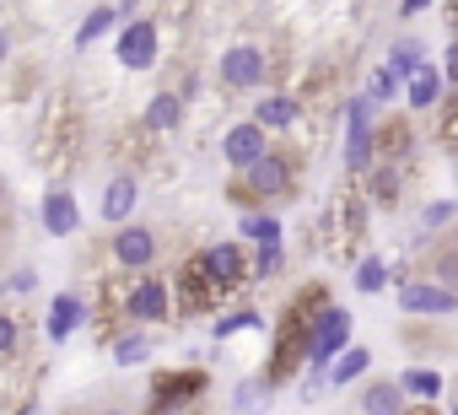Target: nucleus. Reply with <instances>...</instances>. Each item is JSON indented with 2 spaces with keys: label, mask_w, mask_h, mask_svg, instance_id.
<instances>
[{
  "label": "nucleus",
  "mask_w": 458,
  "mask_h": 415,
  "mask_svg": "<svg viewBox=\"0 0 458 415\" xmlns=\"http://www.w3.org/2000/svg\"><path fill=\"white\" fill-rule=\"evenodd\" d=\"M324 308H335L324 286H308V292H297V297H292V308H286V318H281V340H276L270 372H265V383H270V388H281V383L297 372V361H308V335H313V324H318V313H324Z\"/></svg>",
  "instance_id": "1"
},
{
  "label": "nucleus",
  "mask_w": 458,
  "mask_h": 415,
  "mask_svg": "<svg viewBox=\"0 0 458 415\" xmlns=\"http://www.w3.org/2000/svg\"><path fill=\"white\" fill-rule=\"evenodd\" d=\"M292 189H297V162L281 157V151H270V157H259L249 173L233 178V205H238V199H243V205H270V199H286Z\"/></svg>",
  "instance_id": "2"
},
{
  "label": "nucleus",
  "mask_w": 458,
  "mask_h": 415,
  "mask_svg": "<svg viewBox=\"0 0 458 415\" xmlns=\"http://www.w3.org/2000/svg\"><path fill=\"white\" fill-rule=\"evenodd\" d=\"M199 394H205V372H199V367L157 372V377H151L146 415H183V410H194V399H199Z\"/></svg>",
  "instance_id": "3"
},
{
  "label": "nucleus",
  "mask_w": 458,
  "mask_h": 415,
  "mask_svg": "<svg viewBox=\"0 0 458 415\" xmlns=\"http://www.w3.org/2000/svg\"><path fill=\"white\" fill-rule=\"evenodd\" d=\"M221 297H226V292H221V286L210 281L205 259H199V254H189V259L178 265V275H173V308L194 318V313H210V308H216Z\"/></svg>",
  "instance_id": "4"
},
{
  "label": "nucleus",
  "mask_w": 458,
  "mask_h": 415,
  "mask_svg": "<svg viewBox=\"0 0 458 415\" xmlns=\"http://www.w3.org/2000/svg\"><path fill=\"white\" fill-rule=\"evenodd\" d=\"M345 340H351V313L345 308H324L318 324H313V335H308V367L324 377V367H335L340 351H351Z\"/></svg>",
  "instance_id": "5"
},
{
  "label": "nucleus",
  "mask_w": 458,
  "mask_h": 415,
  "mask_svg": "<svg viewBox=\"0 0 458 415\" xmlns=\"http://www.w3.org/2000/svg\"><path fill=\"white\" fill-rule=\"evenodd\" d=\"M167 313H173V281L146 275L124 292V318L130 324H167Z\"/></svg>",
  "instance_id": "6"
},
{
  "label": "nucleus",
  "mask_w": 458,
  "mask_h": 415,
  "mask_svg": "<svg viewBox=\"0 0 458 415\" xmlns=\"http://www.w3.org/2000/svg\"><path fill=\"white\" fill-rule=\"evenodd\" d=\"M199 259H205V270H210V281H216L221 292H238V286H249V275H254L243 243H210V249H199Z\"/></svg>",
  "instance_id": "7"
},
{
  "label": "nucleus",
  "mask_w": 458,
  "mask_h": 415,
  "mask_svg": "<svg viewBox=\"0 0 458 415\" xmlns=\"http://www.w3.org/2000/svg\"><path fill=\"white\" fill-rule=\"evenodd\" d=\"M221 157L233 162V173H249L259 157H270V140H265V124H254V119H243V124H233L226 130V140H221Z\"/></svg>",
  "instance_id": "8"
},
{
  "label": "nucleus",
  "mask_w": 458,
  "mask_h": 415,
  "mask_svg": "<svg viewBox=\"0 0 458 415\" xmlns=\"http://www.w3.org/2000/svg\"><path fill=\"white\" fill-rule=\"evenodd\" d=\"M265 76H270V60H265V49H254V44H238V49L221 55V81H226V87L249 92V87H259Z\"/></svg>",
  "instance_id": "9"
},
{
  "label": "nucleus",
  "mask_w": 458,
  "mask_h": 415,
  "mask_svg": "<svg viewBox=\"0 0 458 415\" xmlns=\"http://www.w3.org/2000/svg\"><path fill=\"white\" fill-rule=\"evenodd\" d=\"M367 162H372V103L356 97L351 114H345V167L367 173Z\"/></svg>",
  "instance_id": "10"
},
{
  "label": "nucleus",
  "mask_w": 458,
  "mask_h": 415,
  "mask_svg": "<svg viewBox=\"0 0 458 415\" xmlns=\"http://www.w3.org/2000/svg\"><path fill=\"white\" fill-rule=\"evenodd\" d=\"M157 254H162V238H157L151 227H119V233H114V265H124V270H151Z\"/></svg>",
  "instance_id": "11"
},
{
  "label": "nucleus",
  "mask_w": 458,
  "mask_h": 415,
  "mask_svg": "<svg viewBox=\"0 0 458 415\" xmlns=\"http://www.w3.org/2000/svg\"><path fill=\"white\" fill-rule=\"evenodd\" d=\"M399 308H404V313L442 318V313L458 308V292H453V286H437V281H404V286H399Z\"/></svg>",
  "instance_id": "12"
},
{
  "label": "nucleus",
  "mask_w": 458,
  "mask_h": 415,
  "mask_svg": "<svg viewBox=\"0 0 458 415\" xmlns=\"http://www.w3.org/2000/svg\"><path fill=\"white\" fill-rule=\"evenodd\" d=\"M151 60H157V22H151V17H140V22H130V28L119 33V65L146 71Z\"/></svg>",
  "instance_id": "13"
},
{
  "label": "nucleus",
  "mask_w": 458,
  "mask_h": 415,
  "mask_svg": "<svg viewBox=\"0 0 458 415\" xmlns=\"http://www.w3.org/2000/svg\"><path fill=\"white\" fill-rule=\"evenodd\" d=\"M356 410H361V415H410L404 388H399V383H388V377L361 383V404H356Z\"/></svg>",
  "instance_id": "14"
},
{
  "label": "nucleus",
  "mask_w": 458,
  "mask_h": 415,
  "mask_svg": "<svg viewBox=\"0 0 458 415\" xmlns=\"http://www.w3.org/2000/svg\"><path fill=\"white\" fill-rule=\"evenodd\" d=\"M76 194L71 189H49L44 194V227H49V238H71L76 233Z\"/></svg>",
  "instance_id": "15"
},
{
  "label": "nucleus",
  "mask_w": 458,
  "mask_h": 415,
  "mask_svg": "<svg viewBox=\"0 0 458 415\" xmlns=\"http://www.w3.org/2000/svg\"><path fill=\"white\" fill-rule=\"evenodd\" d=\"M81 324H87V302H81L76 292H60V297L49 302V340H71Z\"/></svg>",
  "instance_id": "16"
},
{
  "label": "nucleus",
  "mask_w": 458,
  "mask_h": 415,
  "mask_svg": "<svg viewBox=\"0 0 458 415\" xmlns=\"http://www.w3.org/2000/svg\"><path fill=\"white\" fill-rule=\"evenodd\" d=\"M254 124H265V130H292V124H297V97H286V92L259 97V103H254Z\"/></svg>",
  "instance_id": "17"
},
{
  "label": "nucleus",
  "mask_w": 458,
  "mask_h": 415,
  "mask_svg": "<svg viewBox=\"0 0 458 415\" xmlns=\"http://www.w3.org/2000/svg\"><path fill=\"white\" fill-rule=\"evenodd\" d=\"M135 199H140L135 178H108V189H103V222H124L135 211Z\"/></svg>",
  "instance_id": "18"
},
{
  "label": "nucleus",
  "mask_w": 458,
  "mask_h": 415,
  "mask_svg": "<svg viewBox=\"0 0 458 415\" xmlns=\"http://www.w3.org/2000/svg\"><path fill=\"white\" fill-rule=\"evenodd\" d=\"M442 71H431V65H420L415 76H410V108H431L437 97H442Z\"/></svg>",
  "instance_id": "19"
},
{
  "label": "nucleus",
  "mask_w": 458,
  "mask_h": 415,
  "mask_svg": "<svg viewBox=\"0 0 458 415\" xmlns=\"http://www.w3.org/2000/svg\"><path fill=\"white\" fill-rule=\"evenodd\" d=\"M178 119H183V97L178 92H157L151 108H146V124L151 130H178Z\"/></svg>",
  "instance_id": "20"
},
{
  "label": "nucleus",
  "mask_w": 458,
  "mask_h": 415,
  "mask_svg": "<svg viewBox=\"0 0 458 415\" xmlns=\"http://www.w3.org/2000/svg\"><path fill=\"white\" fill-rule=\"evenodd\" d=\"M367 367H372V356H367L361 345H351V351H340V361L329 367V383H361Z\"/></svg>",
  "instance_id": "21"
},
{
  "label": "nucleus",
  "mask_w": 458,
  "mask_h": 415,
  "mask_svg": "<svg viewBox=\"0 0 458 415\" xmlns=\"http://www.w3.org/2000/svg\"><path fill=\"white\" fill-rule=\"evenodd\" d=\"M265 394H270L265 377H243L238 394H233V410H238V415H265Z\"/></svg>",
  "instance_id": "22"
},
{
  "label": "nucleus",
  "mask_w": 458,
  "mask_h": 415,
  "mask_svg": "<svg viewBox=\"0 0 458 415\" xmlns=\"http://www.w3.org/2000/svg\"><path fill=\"white\" fill-rule=\"evenodd\" d=\"M420 60H426V49H420V44H415V38H399V44H394V55H388V71H394V76H404V81H410V76H415V71H420Z\"/></svg>",
  "instance_id": "23"
},
{
  "label": "nucleus",
  "mask_w": 458,
  "mask_h": 415,
  "mask_svg": "<svg viewBox=\"0 0 458 415\" xmlns=\"http://www.w3.org/2000/svg\"><path fill=\"white\" fill-rule=\"evenodd\" d=\"M399 388L415 394V399H437V394H442V377H437L431 367H410V372L399 377Z\"/></svg>",
  "instance_id": "24"
},
{
  "label": "nucleus",
  "mask_w": 458,
  "mask_h": 415,
  "mask_svg": "<svg viewBox=\"0 0 458 415\" xmlns=\"http://www.w3.org/2000/svg\"><path fill=\"white\" fill-rule=\"evenodd\" d=\"M146 356H151V340H146V335H124V340L114 345V361H119V367H135V361H146Z\"/></svg>",
  "instance_id": "25"
},
{
  "label": "nucleus",
  "mask_w": 458,
  "mask_h": 415,
  "mask_svg": "<svg viewBox=\"0 0 458 415\" xmlns=\"http://www.w3.org/2000/svg\"><path fill=\"white\" fill-rule=\"evenodd\" d=\"M281 265H286V249H281V243H259V259H254V281H270Z\"/></svg>",
  "instance_id": "26"
},
{
  "label": "nucleus",
  "mask_w": 458,
  "mask_h": 415,
  "mask_svg": "<svg viewBox=\"0 0 458 415\" xmlns=\"http://www.w3.org/2000/svg\"><path fill=\"white\" fill-rule=\"evenodd\" d=\"M108 22H114V6H98V12H92V17L81 22V33H76V44L87 49L92 38H103V33H108Z\"/></svg>",
  "instance_id": "27"
},
{
  "label": "nucleus",
  "mask_w": 458,
  "mask_h": 415,
  "mask_svg": "<svg viewBox=\"0 0 458 415\" xmlns=\"http://www.w3.org/2000/svg\"><path fill=\"white\" fill-rule=\"evenodd\" d=\"M243 238H254V243H281V222H276V216H249V222H243Z\"/></svg>",
  "instance_id": "28"
},
{
  "label": "nucleus",
  "mask_w": 458,
  "mask_h": 415,
  "mask_svg": "<svg viewBox=\"0 0 458 415\" xmlns=\"http://www.w3.org/2000/svg\"><path fill=\"white\" fill-rule=\"evenodd\" d=\"M254 324H259V313H254V308H238V313H226V318L216 324V335L226 340V335H238V329H254Z\"/></svg>",
  "instance_id": "29"
},
{
  "label": "nucleus",
  "mask_w": 458,
  "mask_h": 415,
  "mask_svg": "<svg viewBox=\"0 0 458 415\" xmlns=\"http://www.w3.org/2000/svg\"><path fill=\"white\" fill-rule=\"evenodd\" d=\"M372 189H377V205H394V199H399V173H394V167H377Z\"/></svg>",
  "instance_id": "30"
},
{
  "label": "nucleus",
  "mask_w": 458,
  "mask_h": 415,
  "mask_svg": "<svg viewBox=\"0 0 458 415\" xmlns=\"http://www.w3.org/2000/svg\"><path fill=\"white\" fill-rule=\"evenodd\" d=\"M17 345H22V324L12 313H0V356H12Z\"/></svg>",
  "instance_id": "31"
},
{
  "label": "nucleus",
  "mask_w": 458,
  "mask_h": 415,
  "mask_svg": "<svg viewBox=\"0 0 458 415\" xmlns=\"http://www.w3.org/2000/svg\"><path fill=\"white\" fill-rule=\"evenodd\" d=\"M356 286H361V292H383V259H361Z\"/></svg>",
  "instance_id": "32"
},
{
  "label": "nucleus",
  "mask_w": 458,
  "mask_h": 415,
  "mask_svg": "<svg viewBox=\"0 0 458 415\" xmlns=\"http://www.w3.org/2000/svg\"><path fill=\"white\" fill-rule=\"evenodd\" d=\"M388 97H394V71H377L367 81V103H388Z\"/></svg>",
  "instance_id": "33"
},
{
  "label": "nucleus",
  "mask_w": 458,
  "mask_h": 415,
  "mask_svg": "<svg viewBox=\"0 0 458 415\" xmlns=\"http://www.w3.org/2000/svg\"><path fill=\"white\" fill-rule=\"evenodd\" d=\"M442 81L458 92V38H453V44H447V55H442Z\"/></svg>",
  "instance_id": "34"
},
{
  "label": "nucleus",
  "mask_w": 458,
  "mask_h": 415,
  "mask_svg": "<svg viewBox=\"0 0 458 415\" xmlns=\"http://www.w3.org/2000/svg\"><path fill=\"white\" fill-rule=\"evenodd\" d=\"M447 222H453V205H447V199L426 205V233H431V227H447Z\"/></svg>",
  "instance_id": "35"
},
{
  "label": "nucleus",
  "mask_w": 458,
  "mask_h": 415,
  "mask_svg": "<svg viewBox=\"0 0 458 415\" xmlns=\"http://www.w3.org/2000/svg\"><path fill=\"white\" fill-rule=\"evenodd\" d=\"M33 281H38V275H33V270L22 265V270H17V275L6 281V292H17V297H28V292H33Z\"/></svg>",
  "instance_id": "36"
},
{
  "label": "nucleus",
  "mask_w": 458,
  "mask_h": 415,
  "mask_svg": "<svg viewBox=\"0 0 458 415\" xmlns=\"http://www.w3.org/2000/svg\"><path fill=\"white\" fill-rule=\"evenodd\" d=\"M6 55H12V33L0 28V65H6Z\"/></svg>",
  "instance_id": "37"
},
{
  "label": "nucleus",
  "mask_w": 458,
  "mask_h": 415,
  "mask_svg": "<svg viewBox=\"0 0 458 415\" xmlns=\"http://www.w3.org/2000/svg\"><path fill=\"white\" fill-rule=\"evenodd\" d=\"M420 6H426V0H404V17H410V12H420Z\"/></svg>",
  "instance_id": "38"
},
{
  "label": "nucleus",
  "mask_w": 458,
  "mask_h": 415,
  "mask_svg": "<svg viewBox=\"0 0 458 415\" xmlns=\"http://www.w3.org/2000/svg\"><path fill=\"white\" fill-rule=\"evenodd\" d=\"M447 415H458V394H453V410H447Z\"/></svg>",
  "instance_id": "39"
},
{
  "label": "nucleus",
  "mask_w": 458,
  "mask_h": 415,
  "mask_svg": "<svg viewBox=\"0 0 458 415\" xmlns=\"http://www.w3.org/2000/svg\"><path fill=\"white\" fill-rule=\"evenodd\" d=\"M410 415H437V410H410Z\"/></svg>",
  "instance_id": "40"
},
{
  "label": "nucleus",
  "mask_w": 458,
  "mask_h": 415,
  "mask_svg": "<svg viewBox=\"0 0 458 415\" xmlns=\"http://www.w3.org/2000/svg\"><path fill=\"white\" fill-rule=\"evenodd\" d=\"M98 415H119V410H98Z\"/></svg>",
  "instance_id": "41"
},
{
  "label": "nucleus",
  "mask_w": 458,
  "mask_h": 415,
  "mask_svg": "<svg viewBox=\"0 0 458 415\" xmlns=\"http://www.w3.org/2000/svg\"><path fill=\"white\" fill-rule=\"evenodd\" d=\"M453 17H458V0H453Z\"/></svg>",
  "instance_id": "42"
}]
</instances>
